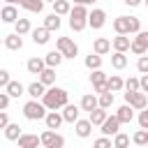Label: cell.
<instances>
[{"mask_svg":"<svg viewBox=\"0 0 148 148\" xmlns=\"http://www.w3.org/2000/svg\"><path fill=\"white\" fill-rule=\"evenodd\" d=\"M9 99H12V95L5 90V92H0V109L2 111H7V106H9Z\"/></svg>","mask_w":148,"mask_h":148,"instance_id":"cell-46","label":"cell"},{"mask_svg":"<svg viewBox=\"0 0 148 148\" xmlns=\"http://www.w3.org/2000/svg\"><path fill=\"white\" fill-rule=\"evenodd\" d=\"M92 148H113V141H111V136H99V139H95V143H92Z\"/></svg>","mask_w":148,"mask_h":148,"instance_id":"cell-41","label":"cell"},{"mask_svg":"<svg viewBox=\"0 0 148 148\" xmlns=\"http://www.w3.org/2000/svg\"><path fill=\"white\" fill-rule=\"evenodd\" d=\"M139 81H141V90H143V92H148V74H141V76H139Z\"/></svg>","mask_w":148,"mask_h":148,"instance_id":"cell-48","label":"cell"},{"mask_svg":"<svg viewBox=\"0 0 148 148\" xmlns=\"http://www.w3.org/2000/svg\"><path fill=\"white\" fill-rule=\"evenodd\" d=\"M37 79H39V81H42L46 88H51V86L56 83V67H46V69H44V72H42Z\"/></svg>","mask_w":148,"mask_h":148,"instance_id":"cell-34","label":"cell"},{"mask_svg":"<svg viewBox=\"0 0 148 148\" xmlns=\"http://www.w3.org/2000/svg\"><path fill=\"white\" fill-rule=\"evenodd\" d=\"M56 49L67 58V60H74L79 56V46L72 37H56Z\"/></svg>","mask_w":148,"mask_h":148,"instance_id":"cell-4","label":"cell"},{"mask_svg":"<svg viewBox=\"0 0 148 148\" xmlns=\"http://www.w3.org/2000/svg\"><path fill=\"white\" fill-rule=\"evenodd\" d=\"M106 88H109L111 92H120V90H125V79H120L118 74H111V76L106 79Z\"/></svg>","mask_w":148,"mask_h":148,"instance_id":"cell-29","label":"cell"},{"mask_svg":"<svg viewBox=\"0 0 148 148\" xmlns=\"http://www.w3.org/2000/svg\"><path fill=\"white\" fill-rule=\"evenodd\" d=\"M111 44H113V51L127 53V51L132 49V37H130V35H116V37L111 39Z\"/></svg>","mask_w":148,"mask_h":148,"instance_id":"cell-17","label":"cell"},{"mask_svg":"<svg viewBox=\"0 0 148 148\" xmlns=\"http://www.w3.org/2000/svg\"><path fill=\"white\" fill-rule=\"evenodd\" d=\"M44 60H46V67H56V69H58V67L62 65L65 56H62V53H60V51L56 49V51H49V53L44 56Z\"/></svg>","mask_w":148,"mask_h":148,"instance_id":"cell-28","label":"cell"},{"mask_svg":"<svg viewBox=\"0 0 148 148\" xmlns=\"http://www.w3.org/2000/svg\"><path fill=\"white\" fill-rule=\"evenodd\" d=\"M88 118H90V123H92L95 127H102V123L109 118V109H102V106H97L95 111H90V113H88Z\"/></svg>","mask_w":148,"mask_h":148,"instance_id":"cell-23","label":"cell"},{"mask_svg":"<svg viewBox=\"0 0 148 148\" xmlns=\"http://www.w3.org/2000/svg\"><path fill=\"white\" fill-rule=\"evenodd\" d=\"M83 65H86V67H88L90 72H92V69H102V56L92 51L90 56H86V60H83Z\"/></svg>","mask_w":148,"mask_h":148,"instance_id":"cell-33","label":"cell"},{"mask_svg":"<svg viewBox=\"0 0 148 148\" xmlns=\"http://www.w3.org/2000/svg\"><path fill=\"white\" fill-rule=\"evenodd\" d=\"M23 0H5V5H21Z\"/></svg>","mask_w":148,"mask_h":148,"instance_id":"cell-51","label":"cell"},{"mask_svg":"<svg viewBox=\"0 0 148 148\" xmlns=\"http://www.w3.org/2000/svg\"><path fill=\"white\" fill-rule=\"evenodd\" d=\"M2 44H5V49H9V51H21V49H23V37H21L18 32H12V35H5Z\"/></svg>","mask_w":148,"mask_h":148,"instance_id":"cell-16","label":"cell"},{"mask_svg":"<svg viewBox=\"0 0 148 148\" xmlns=\"http://www.w3.org/2000/svg\"><path fill=\"white\" fill-rule=\"evenodd\" d=\"M83 109H81V104H67L65 109H62V116H65V123H76L79 120V113H81Z\"/></svg>","mask_w":148,"mask_h":148,"instance_id":"cell-22","label":"cell"},{"mask_svg":"<svg viewBox=\"0 0 148 148\" xmlns=\"http://www.w3.org/2000/svg\"><path fill=\"white\" fill-rule=\"evenodd\" d=\"M16 143H18V148H37V146H42V136H39V134L23 132V134H21V139H18Z\"/></svg>","mask_w":148,"mask_h":148,"instance_id":"cell-14","label":"cell"},{"mask_svg":"<svg viewBox=\"0 0 148 148\" xmlns=\"http://www.w3.org/2000/svg\"><path fill=\"white\" fill-rule=\"evenodd\" d=\"M113 148H130V134L118 132V134L113 136Z\"/></svg>","mask_w":148,"mask_h":148,"instance_id":"cell-39","label":"cell"},{"mask_svg":"<svg viewBox=\"0 0 148 148\" xmlns=\"http://www.w3.org/2000/svg\"><path fill=\"white\" fill-rule=\"evenodd\" d=\"M25 69H28V74H35V76H39V74L46 69V60H44V58H37V56H32V58H28V62H25Z\"/></svg>","mask_w":148,"mask_h":148,"instance_id":"cell-13","label":"cell"},{"mask_svg":"<svg viewBox=\"0 0 148 148\" xmlns=\"http://www.w3.org/2000/svg\"><path fill=\"white\" fill-rule=\"evenodd\" d=\"M2 132H5V139H7V141H18V139H21V134H23V130H21V125H18V123H9Z\"/></svg>","mask_w":148,"mask_h":148,"instance_id":"cell-26","label":"cell"},{"mask_svg":"<svg viewBox=\"0 0 148 148\" xmlns=\"http://www.w3.org/2000/svg\"><path fill=\"white\" fill-rule=\"evenodd\" d=\"M113 30H116V35H130V16H116Z\"/></svg>","mask_w":148,"mask_h":148,"instance_id":"cell-24","label":"cell"},{"mask_svg":"<svg viewBox=\"0 0 148 148\" xmlns=\"http://www.w3.org/2000/svg\"><path fill=\"white\" fill-rule=\"evenodd\" d=\"M9 125V116H7V111H0V130H5Z\"/></svg>","mask_w":148,"mask_h":148,"instance_id":"cell-47","label":"cell"},{"mask_svg":"<svg viewBox=\"0 0 148 148\" xmlns=\"http://www.w3.org/2000/svg\"><path fill=\"white\" fill-rule=\"evenodd\" d=\"M21 7H23L25 12H30V14H39V12L44 9V0H23Z\"/></svg>","mask_w":148,"mask_h":148,"instance_id":"cell-35","label":"cell"},{"mask_svg":"<svg viewBox=\"0 0 148 148\" xmlns=\"http://www.w3.org/2000/svg\"><path fill=\"white\" fill-rule=\"evenodd\" d=\"M5 90H7V92H9L12 97H21V95H23V92H25L28 88H25V86H23L21 81H9V86H7Z\"/></svg>","mask_w":148,"mask_h":148,"instance_id":"cell-36","label":"cell"},{"mask_svg":"<svg viewBox=\"0 0 148 148\" xmlns=\"http://www.w3.org/2000/svg\"><path fill=\"white\" fill-rule=\"evenodd\" d=\"M111 49H113V44H111L109 37H95V42H92V51L95 53L106 56V53H111Z\"/></svg>","mask_w":148,"mask_h":148,"instance_id":"cell-18","label":"cell"},{"mask_svg":"<svg viewBox=\"0 0 148 148\" xmlns=\"http://www.w3.org/2000/svg\"><path fill=\"white\" fill-rule=\"evenodd\" d=\"M0 18H2V23H16L21 16H18V9H16V5H5L2 7V12H0Z\"/></svg>","mask_w":148,"mask_h":148,"instance_id":"cell-20","label":"cell"},{"mask_svg":"<svg viewBox=\"0 0 148 148\" xmlns=\"http://www.w3.org/2000/svg\"><path fill=\"white\" fill-rule=\"evenodd\" d=\"M134 56H146L148 53V30H141L132 37V49H130Z\"/></svg>","mask_w":148,"mask_h":148,"instance_id":"cell-7","label":"cell"},{"mask_svg":"<svg viewBox=\"0 0 148 148\" xmlns=\"http://www.w3.org/2000/svg\"><path fill=\"white\" fill-rule=\"evenodd\" d=\"M136 148H146V146H136Z\"/></svg>","mask_w":148,"mask_h":148,"instance_id":"cell-54","label":"cell"},{"mask_svg":"<svg viewBox=\"0 0 148 148\" xmlns=\"http://www.w3.org/2000/svg\"><path fill=\"white\" fill-rule=\"evenodd\" d=\"M136 69H139L141 74H148V56H139V60H136Z\"/></svg>","mask_w":148,"mask_h":148,"instance_id":"cell-43","label":"cell"},{"mask_svg":"<svg viewBox=\"0 0 148 148\" xmlns=\"http://www.w3.org/2000/svg\"><path fill=\"white\" fill-rule=\"evenodd\" d=\"M123 97H125V102H127L134 111H143V109L148 106V92H143V90H136V92L125 90Z\"/></svg>","mask_w":148,"mask_h":148,"instance_id":"cell-5","label":"cell"},{"mask_svg":"<svg viewBox=\"0 0 148 148\" xmlns=\"http://www.w3.org/2000/svg\"><path fill=\"white\" fill-rule=\"evenodd\" d=\"M88 16H90V9L83 7V5H74L72 12H69V28L74 32H81L88 28Z\"/></svg>","mask_w":148,"mask_h":148,"instance_id":"cell-2","label":"cell"},{"mask_svg":"<svg viewBox=\"0 0 148 148\" xmlns=\"http://www.w3.org/2000/svg\"><path fill=\"white\" fill-rule=\"evenodd\" d=\"M116 116L120 118V123H123V125H127V123H132V120H134V109H132V106H130V104L125 102L123 106H118Z\"/></svg>","mask_w":148,"mask_h":148,"instance_id":"cell-25","label":"cell"},{"mask_svg":"<svg viewBox=\"0 0 148 148\" xmlns=\"http://www.w3.org/2000/svg\"><path fill=\"white\" fill-rule=\"evenodd\" d=\"M113 102H116V95H113L111 90H106V92L99 95V106H102V109H111Z\"/></svg>","mask_w":148,"mask_h":148,"instance_id":"cell-38","label":"cell"},{"mask_svg":"<svg viewBox=\"0 0 148 148\" xmlns=\"http://www.w3.org/2000/svg\"><path fill=\"white\" fill-rule=\"evenodd\" d=\"M42 102L46 104L49 111H60V109H65L69 104V92L65 88H60V86H51L46 90V95L42 97Z\"/></svg>","mask_w":148,"mask_h":148,"instance_id":"cell-1","label":"cell"},{"mask_svg":"<svg viewBox=\"0 0 148 148\" xmlns=\"http://www.w3.org/2000/svg\"><path fill=\"white\" fill-rule=\"evenodd\" d=\"M125 90H130V92H136V90H141V81H139L136 76H130V79H125Z\"/></svg>","mask_w":148,"mask_h":148,"instance_id":"cell-40","label":"cell"},{"mask_svg":"<svg viewBox=\"0 0 148 148\" xmlns=\"http://www.w3.org/2000/svg\"><path fill=\"white\" fill-rule=\"evenodd\" d=\"M120 125H123V123H120V118L113 113V116H109V118L102 123V130H99V132H102L104 136H116V134L120 132Z\"/></svg>","mask_w":148,"mask_h":148,"instance_id":"cell-9","label":"cell"},{"mask_svg":"<svg viewBox=\"0 0 148 148\" xmlns=\"http://www.w3.org/2000/svg\"><path fill=\"white\" fill-rule=\"evenodd\" d=\"M123 2H125L127 7H139V5L143 2V0H123Z\"/></svg>","mask_w":148,"mask_h":148,"instance_id":"cell-50","label":"cell"},{"mask_svg":"<svg viewBox=\"0 0 148 148\" xmlns=\"http://www.w3.org/2000/svg\"><path fill=\"white\" fill-rule=\"evenodd\" d=\"M46 113H49V109H46V104L42 99H28L23 104V116L28 120H44Z\"/></svg>","mask_w":148,"mask_h":148,"instance_id":"cell-3","label":"cell"},{"mask_svg":"<svg viewBox=\"0 0 148 148\" xmlns=\"http://www.w3.org/2000/svg\"><path fill=\"white\" fill-rule=\"evenodd\" d=\"M39 136H42V146L44 148H65V136L58 130H49L46 127Z\"/></svg>","mask_w":148,"mask_h":148,"instance_id":"cell-6","label":"cell"},{"mask_svg":"<svg viewBox=\"0 0 148 148\" xmlns=\"http://www.w3.org/2000/svg\"><path fill=\"white\" fill-rule=\"evenodd\" d=\"M106 79H109V74H104L102 69H92V72H90V83H92V90H95L97 95H102V92L109 90V88H106Z\"/></svg>","mask_w":148,"mask_h":148,"instance_id":"cell-8","label":"cell"},{"mask_svg":"<svg viewBox=\"0 0 148 148\" xmlns=\"http://www.w3.org/2000/svg\"><path fill=\"white\" fill-rule=\"evenodd\" d=\"M141 32V18L139 16H130V35Z\"/></svg>","mask_w":148,"mask_h":148,"instance_id":"cell-42","label":"cell"},{"mask_svg":"<svg viewBox=\"0 0 148 148\" xmlns=\"http://www.w3.org/2000/svg\"><path fill=\"white\" fill-rule=\"evenodd\" d=\"M44 2H56V0H44Z\"/></svg>","mask_w":148,"mask_h":148,"instance_id":"cell-53","label":"cell"},{"mask_svg":"<svg viewBox=\"0 0 148 148\" xmlns=\"http://www.w3.org/2000/svg\"><path fill=\"white\" fill-rule=\"evenodd\" d=\"M132 143H134V146H148V130L139 127V130L132 134Z\"/></svg>","mask_w":148,"mask_h":148,"instance_id":"cell-37","label":"cell"},{"mask_svg":"<svg viewBox=\"0 0 148 148\" xmlns=\"http://www.w3.org/2000/svg\"><path fill=\"white\" fill-rule=\"evenodd\" d=\"M46 90H49V88H46V86L37 79V81H32V83L28 86V90H25V92L30 95V99H42V97L46 95Z\"/></svg>","mask_w":148,"mask_h":148,"instance_id":"cell-21","label":"cell"},{"mask_svg":"<svg viewBox=\"0 0 148 148\" xmlns=\"http://www.w3.org/2000/svg\"><path fill=\"white\" fill-rule=\"evenodd\" d=\"M14 32H18L21 37H23V35H30V32H32V23H30V18H23V16H21V18L14 23Z\"/></svg>","mask_w":148,"mask_h":148,"instance_id":"cell-31","label":"cell"},{"mask_svg":"<svg viewBox=\"0 0 148 148\" xmlns=\"http://www.w3.org/2000/svg\"><path fill=\"white\" fill-rule=\"evenodd\" d=\"M60 25H62V21H60V16H58L56 12H51V14H46V16H44V28H49L51 32H58V30H60Z\"/></svg>","mask_w":148,"mask_h":148,"instance_id":"cell-27","label":"cell"},{"mask_svg":"<svg viewBox=\"0 0 148 148\" xmlns=\"http://www.w3.org/2000/svg\"><path fill=\"white\" fill-rule=\"evenodd\" d=\"M88 25H90L92 30H99V28H104V25H106V12H104V9H99V7L90 9V16H88Z\"/></svg>","mask_w":148,"mask_h":148,"instance_id":"cell-10","label":"cell"},{"mask_svg":"<svg viewBox=\"0 0 148 148\" xmlns=\"http://www.w3.org/2000/svg\"><path fill=\"white\" fill-rule=\"evenodd\" d=\"M74 5H83V7H90V5H95L97 0H72Z\"/></svg>","mask_w":148,"mask_h":148,"instance_id":"cell-49","label":"cell"},{"mask_svg":"<svg viewBox=\"0 0 148 148\" xmlns=\"http://www.w3.org/2000/svg\"><path fill=\"white\" fill-rule=\"evenodd\" d=\"M111 67L113 69H125L127 67V56L123 51H113L111 53Z\"/></svg>","mask_w":148,"mask_h":148,"instance_id":"cell-32","label":"cell"},{"mask_svg":"<svg viewBox=\"0 0 148 148\" xmlns=\"http://www.w3.org/2000/svg\"><path fill=\"white\" fill-rule=\"evenodd\" d=\"M51 5H53V12L58 16H69V12H72V0H56Z\"/></svg>","mask_w":148,"mask_h":148,"instance_id":"cell-30","label":"cell"},{"mask_svg":"<svg viewBox=\"0 0 148 148\" xmlns=\"http://www.w3.org/2000/svg\"><path fill=\"white\" fill-rule=\"evenodd\" d=\"M32 42L37 44V46H44V44H49L51 42V30L49 28H44V25H39V28H32Z\"/></svg>","mask_w":148,"mask_h":148,"instance_id":"cell-12","label":"cell"},{"mask_svg":"<svg viewBox=\"0 0 148 148\" xmlns=\"http://www.w3.org/2000/svg\"><path fill=\"white\" fill-rule=\"evenodd\" d=\"M44 123H46L49 130H60V125L65 123V116H62V111H49Z\"/></svg>","mask_w":148,"mask_h":148,"instance_id":"cell-19","label":"cell"},{"mask_svg":"<svg viewBox=\"0 0 148 148\" xmlns=\"http://www.w3.org/2000/svg\"><path fill=\"white\" fill-rule=\"evenodd\" d=\"M136 120H139V127H143V130H148V106H146L143 111H139V116H136Z\"/></svg>","mask_w":148,"mask_h":148,"instance_id":"cell-44","label":"cell"},{"mask_svg":"<svg viewBox=\"0 0 148 148\" xmlns=\"http://www.w3.org/2000/svg\"><path fill=\"white\" fill-rule=\"evenodd\" d=\"M92 123H90V118H79L76 123H74V132H76V136L79 139H88L90 134H92Z\"/></svg>","mask_w":148,"mask_h":148,"instance_id":"cell-11","label":"cell"},{"mask_svg":"<svg viewBox=\"0 0 148 148\" xmlns=\"http://www.w3.org/2000/svg\"><path fill=\"white\" fill-rule=\"evenodd\" d=\"M9 81H12V76H9V69H0V86H2V90L9 86Z\"/></svg>","mask_w":148,"mask_h":148,"instance_id":"cell-45","label":"cell"},{"mask_svg":"<svg viewBox=\"0 0 148 148\" xmlns=\"http://www.w3.org/2000/svg\"><path fill=\"white\" fill-rule=\"evenodd\" d=\"M143 5H146V9H148V0H143Z\"/></svg>","mask_w":148,"mask_h":148,"instance_id":"cell-52","label":"cell"},{"mask_svg":"<svg viewBox=\"0 0 148 148\" xmlns=\"http://www.w3.org/2000/svg\"><path fill=\"white\" fill-rule=\"evenodd\" d=\"M146 148H148V146H146Z\"/></svg>","mask_w":148,"mask_h":148,"instance_id":"cell-55","label":"cell"},{"mask_svg":"<svg viewBox=\"0 0 148 148\" xmlns=\"http://www.w3.org/2000/svg\"><path fill=\"white\" fill-rule=\"evenodd\" d=\"M79 104H81V109H83V111H88V113H90V111H95V109L99 106V95H97V92H86V95L81 97V102H79Z\"/></svg>","mask_w":148,"mask_h":148,"instance_id":"cell-15","label":"cell"}]
</instances>
